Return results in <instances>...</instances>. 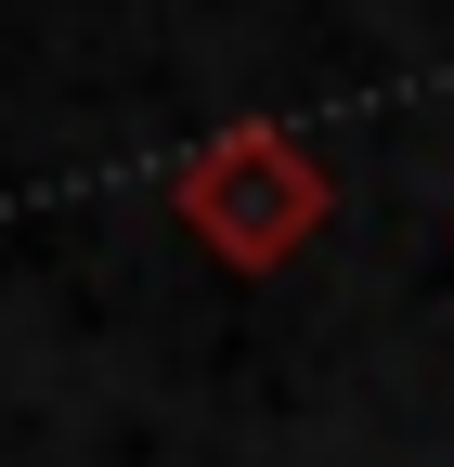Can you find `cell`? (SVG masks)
<instances>
[{
	"label": "cell",
	"instance_id": "1",
	"mask_svg": "<svg viewBox=\"0 0 454 467\" xmlns=\"http://www.w3.org/2000/svg\"><path fill=\"white\" fill-rule=\"evenodd\" d=\"M182 221L208 234L221 260H286L299 234L325 221V169L273 130V117H234L221 143L182 156Z\"/></svg>",
	"mask_w": 454,
	"mask_h": 467
}]
</instances>
